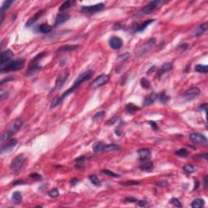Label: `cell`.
I'll list each match as a JSON object with an SVG mask.
<instances>
[{"label": "cell", "mask_w": 208, "mask_h": 208, "mask_svg": "<svg viewBox=\"0 0 208 208\" xmlns=\"http://www.w3.org/2000/svg\"><path fill=\"white\" fill-rule=\"evenodd\" d=\"M93 70H86V71L83 72L82 73H80V75L77 76V78L76 79V80L74 81V83H73V85L72 86L71 88L68 89V90H66V91L63 93L60 97L55 98L54 99L53 102H51L50 108H54V107L57 106L58 105H59V104L63 102V100L64 98H66L68 95H70L71 93H73L76 89L80 86L81 83H83L85 81L89 80V79L93 76Z\"/></svg>", "instance_id": "cell-1"}, {"label": "cell", "mask_w": 208, "mask_h": 208, "mask_svg": "<svg viewBox=\"0 0 208 208\" xmlns=\"http://www.w3.org/2000/svg\"><path fill=\"white\" fill-rule=\"evenodd\" d=\"M23 121L20 118H17V119L14 120L11 124H9L8 128H6V130L2 134V137H1L2 144L9 141L11 139V137H12L13 135H15L20 130Z\"/></svg>", "instance_id": "cell-2"}, {"label": "cell", "mask_w": 208, "mask_h": 208, "mask_svg": "<svg viewBox=\"0 0 208 208\" xmlns=\"http://www.w3.org/2000/svg\"><path fill=\"white\" fill-rule=\"evenodd\" d=\"M25 66V59H17L12 61H9L8 63L2 65L0 68V72L2 73L9 72L17 71L22 69Z\"/></svg>", "instance_id": "cell-3"}, {"label": "cell", "mask_w": 208, "mask_h": 208, "mask_svg": "<svg viewBox=\"0 0 208 208\" xmlns=\"http://www.w3.org/2000/svg\"><path fill=\"white\" fill-rule=\"evenodd\" d=\"M167 3H168V1H164V0H154V1H151L138 12L137 16L149 15V14L152 13L155 10L159 8L160 7H162L163 5Z\"/></svg>", "instance_id": "cell-4"}, {"label": "cell", "mask_w": 208, "mask_h": 208, "mask_svg": "<svg viewBox=\"0 0 208 208\" xmlns=\"http://www.w3.org/2000/svg\"><path fill=\"white\" fill-rule=\"evenodd\" d=\"M45 55H46V52H42L39 55H38L35 58L33 59V60L29 63V70H28V73L29 74H32L34 72L40 70L41 68H42V67L39 65V62H40L41 59L44 57Z\"/></svg>", "instance_id": "cell-5"}, {"label": "cell", "mask_w": 208, "mask_h": 208, "mask_svg": "<svg viewBox=\"0 0 208 208\" xmlns=\"http://www.w3.org/2000/svg\"><path fill=\"white\" fill-rule=\"evenodd\" d=\"M25 157L23 155H18L16 158H15L10 165V168L11 169L15 172V173H18L21 170L23 165L25 164Z\"/></svg>", "instance_id": "cell-6"}, {"label": "cell", "mask_w": 208, "mask_h": 208, "mask_svg": "<svg viewBox=\"0 0 208 208\" xmlns=\"http://www.w3.org/2000/svg\"><path fill=\"white\" fill-rule=\"evenodd\" d=\"M68 73L67 72H63L59 73L57 76V78H56L55 87L51 90V93L58 91V90H59L60 89L62 88L63 86V84L65 83V81L68 79Z\"/></svg>", "instance_id": "cell-7"}, {"label": "cell", "mask_w": 208, "mask_h": 208, "mask_svg": "<svg viewBox=\"0 0 208 208\" xmlns=\"http://www.w3.org/2000/svg\"><path fill=\"white\" fill-rule=\"evenodd\" d=\"M103 9H104V3H100L98 4L91 5V6H82L81 12L86 14H93L101 12Z\"/></svg>", "instance_id": "cell-8"}, {"label": "cell", "mask_w": 208, "mask_h": 208, "mask_svg": "<svg viewBox=\"0 0 208 208\" xmlns=\"http://www.w3.org/2000/svg\"><path fill=\"white\" fill-rule=\"evenodd\" d=\"M190 139L193 143L198 145H206L207 143V137L200 133H192L190 135Z\"/></svg>", "instance_id": "cell-9"}, {"label": "cell", "mask_w": 208, "mask_h": 208, "mask_svg": "<svg viewBox=\"0 0 208 208\" xmlns=\"http://www.w3.org/2000/svg\"><path fill=\"white\" fill-rule=\"evenodd\" d=\"M200 89L198 87H191L187 89L185 93L183 94V98L185 101H191L194 99L200 94Z\"/></svg>", "instance_id": "cell-10"}, {"label": "cell", "mask_w": 208, "mask_h": 208, "mask_svg": "<svg viewBox=\"0 0 208 208\" xmlns=\"http://www.w3.org/2000/svg\"><path fill=\"white\" fill-rule=\"evenodd\" d=\"M110 80V77L109 76L106 75V74H102V75L98 76L95 80H93V83L91 85V87L93 89L98 88V87H101L102 85H106L108 81Z\"/></svg>", "instance_id": "cell-11"}, {"label": "cell", "mask_w": 208, "mask_h": 208, "mask_svg": "<svg viewBox=\"0 0 208 208\" xmlns=\"http://www.w3.org/2000/svg\"><path fill=\"white\" fill-rule=\"evenodd\" d=\"M17 140L16 139H11L6 143L2 144L1 146V153H9L13 150L15 146L17 145Z\"/></svg>", "instance_id": "cell-12"}, {"label": "cell", "mask_w": 208, "mask_h": 208, "mask_svg": "<svg viewBox=\"0 0 208 208\" xmlns=\"http://www.w3.org/2000/svg\"><path fill=\"white\" fill-rule=\"evenodd\" d=\"M78 46H79L78 45H63L55 51V55H61L67 52H71L78 48Z\"/></svg>", "instance_id": "cell-13"}, {"label": "cell", "mask_w": 208, "mask_h": 208, "mask_svg": "<svg viewBox=\"0 0 208 208\" xmlns=\"http://www.w3.org/2000/svg\"><path fill=\"white\" fill-rule=\"evenodd\" d=\"M13 57V52L11 50H6L4 51H2L1 58H0V64L1 66L5 63H8L10 59Z\"/></svg>", "instance_id": "cell-14"}, {"label": "cell", "mask_w": 208, "mask_h": 208, "mask_svg": "<svg viewBox=\"0 0 208 208\" xmlns=\"http://www.w3.org/2000/svg\"><path fill=\"white\" fill-rule=\"evenodd\" d=\"M109 45L114 50H120L123 46V41L119 37H112L109 41Z\"/></svg>", "instance_id": "cell-15"}, {"label": "cell", "mask_w": 208, "mask_h": 208, "mask_svg": "<svg viewBox=\"0 0 208 208\" xmlns=\"http://www.w3.org/2000/svg\"><path fill=\"white\" fill-rule=\"evenodd\" d=\"M43 12H44L43 10H40V11L37 12L33 15V16H32V17H30L29 20H28V21H27L25 26L26 27L32 26L34 23L37 22V21L40 19L41 16L43 15Z\"/></svg>", "instance_id": "cell-16"}, {"label": "cell", "mask_w": 208, "mask_h": 208, "mask_svg": "<svg viewBox=\"0 0 208 208\" xmlns=\"http://www.w3.org/2000/svg\"><path fill=\"white\" fill-rule=\"evenodd\" d=\"M173 65L172 63H165L163 64V66L160 68V69L158 71V76L159 77H161L162 76H164V74L168 73L169 72L171 71L173 69Z\"/></svg>", "instance_id": "cell-17"}, {"label": "cell", "mask_w": 208, "mask_h": 208, "mask_svg": "<svg viewBox=\"0 0 208 208\" xmlns=\"http://www.w3.org/2000/svg\"><path fill=\"white\" fill-rule=\"evenodd\" d=\"M69 18H70V16H69L68 14H66V13L58 14L57 16L55 18V21L54 26L56 27L58 26V25H62L63 23H64L65 21H67L68 20H69Z\"/></svg>", "instance_id": "cell-18"}, {"label": "cell", "mask_w": 208, "mask_h": 208, "mask_svg": "<svg viewBox=\"0 0 208 208\" xmlns=\"http://www.w3.org/2000/svg\"><path fill=\"white\" fill-rule=\"evenodd\" d=\"M137 154L139 156V160L141 161H146L150 159L151 155V151L150 149H140L137 151Z\"/></svg>", "instance_id": "cell-19"}, {"label": "cell", "mask_w": 208, "mask_h": 208, "mask_svg": "<svg viewBox=\"0 0 208 208\" xmlns=\"http://www.w3.org/2000/svg\"><path fill=\"white\" fill-rule=\"evenodd\" d=\"M158 98V94H156L155 93H151V94L147 95L146 98H145V100H144V102H143V105L145 106H150L151 104H153L155 101Z\"/></svg>", "instance_id": "cell-20"}, {"label": "cell", "mask_w": 208, "mask_h": 208, "mask_svg": "<svg viewBox=\"0 0 208 208\" xmlns=\"http://www.w3.org/2000/svg\"><path fill=\"white\" fill-rule=\"evenodd\" d=\"M140 169H142V171H146V172H151L152 169L154 168V164L152 162L149 161H142L141 165L139 166Z\"/></svg>", "instance_id": "cell-21"}, {"label": "cell", "mask_w": 208, "mask_h": 208, "mask_svg": "<svg viewBox=\"0 0 208 208\" xmlns=\"http://www.w3.org/2000/svg\"><path fill=\"white\" fill-rule=\"evenodd\" d=\"M120 149V146L118 145H115V144H104L102 147V151L109 152V151H119Z\"/></svg>", "instance_id": "cell-22"}, {"label": "cell", "mask_w": 208, "mask_h": 208, "mask_svg": "<svg viewBox=\"0 0 208 208\" xmlns=\"http://www.w3.org/2000/svg\"><path fill=\"white\" fill-rule=\"evenodd\" d=\"M12 202L15 204L21 203V202H22L23 200L21 193L19 192V191L14 192L13 194H12Z\"/></svg>", "instance_id": "cell-23"}, {"label": "cell", "mask_w": 208, "mask_h": 208, "mask_svg": "<svg viewBox=\"0 0 208 208\" xmlns=\"http://www.w3.org/2000/svg\"><path fill=\"white\" fill-rule=\"evenodd\" d=\"M207 27H208V24L207 22L204 23L203 25H202L198 26V28L197 29V30H196V32L194 33L195 37H199V36H201L202 34H203L204 33L207 31Z\"/></svg>", "instance_id": "cell-24"}, {"label": "cell", "mask_w": 208, "mask_h": 208, "mask_svg": "<svg viewBox=\"0 0 208 208\" xmlns=\"http://www.w3.org/2000/svg\"><path fill=\"white\" fill-rule=\"evenodd\" d=\"M125 109H126L127 113H128V114H134V113H136L137 111H139L141 108H140L139 106L134 105L133 103H128V105L126 106Z\"/></svg>", "instance_id": "cell-25"}, {"label": "cell", "mask_w": 208, "mask_h": 208, "mask_svg": "<svg viewBox=\"0 0 208 208\" xmlns=\"http://www.w3.org/2000/svg\"><path fill=\"white\" fill-rule=\"evenodd\" d=\"M52 30V26H50L48 24H42L38 27V31L42 33H48Z\"/></svg>", "instance_id": "cell-26"}, {"label": "cell", "mask_w": 208, "mask_h": 208, "mask_svg": "<svg viewBox=\"0 0 208 208\" xmlns=\"http://www.w3.org/2000/svg\"><path fill=\"white\" fill-rule=\"evenodd\" d=\"M154 21H155V20H154V19H151V20H146V21H145V22L143 23V24L140 25L139 26L137 27V29H136V31L137 32L144 31L146 28H147V26H149L151 23H153Z\"/></svg>", "instance_id": "cell-27"}, {"label": "cell", "mask_w": 208, "mask_h": 208, "mask_svg": "<svg viewBox=\"0 0 208 208\" xmlns=\"http://www.w3.org/2000/svg\"><path fill=\"white\" fill-rule=\"evenodd\" d=\"M204 203H205V202H204L203 199H202V198H196V199H194L192 202L191 207L193 208H201L203 207Z\"/></svg>", "instance_id": "cell-28"}, {"label": "cell", "mask_w": 208, "mask_h": 208, "mask_svg": "<svg viewBox=\"0 0 208 208\" xmlns=\"http://www.w3.org/2000/svg\"><path fill=\"white\" fill-rule=\"evenodd\" d=\"M74 3H75L74 1H71V0L66 1V2H64V3L60 6L59 11H60V12H63V11H65V10H68V9L70 8L71 7H72V5L74 4Z\"/></svg>", "instance_id": "cell-29"}, {"label": "cell", "mask_w": 208, "mask_h": 208, "mask_svg": "<svg viewBox=\"0 0 208 208\" xmlns=\"http://www.w3.org/2000/svg\"><path fill=\"white\" fill-rule=\"evenodd\" d=\"M195 71L200 73H207L208 67L207 65H204V64H197L195 66Z\"/></svg>", "instance_id": "cell-30"}, {"label": "cell", "mask_w": 208, "mask_h": 208, "mask_svg": "<svg viewBox=\"0 0 208 208\" xmlns=\"http://www.w3.org/2000/svg\"><path fill=\"white\" fill-rule=\"evenodd\" d=\"M12 1H10V0H7V1H4L3 3L2 4V7H1V10H0V13L2 14H5L4 12L8 10V9L11 7V5L12 4Z\"/></svg>", "instance_id": "cell-31"}, {"label": "cell", "mask_w": 208, "mask_h": 208, "mask_svg": "<svg viewBox=\"0 0 208 208\" xmlns=\"http://www.w3.org/2000/svg\"><path fill=\"white\" fill-rule=\"evenodd\" d=\"M103 143L101 142H95L93 145V151L94 153H99L102 151V147H103Z\"/></svg>", "instance_id": "cell-32"}, {"label": "cell", "mask_w": 208, "mask_h": 208, "mask_svg": "<svg viewBox=\"0 0 208 208\" xmlns=\"http://www.w3.org/2000/svg\"><path fill=\"white\" fill-rule=\"evenodd\" d=\"M158 98H159L160 102H162V103H167V102L170 100V97L168 96V95L165 93V92H163V93H161L160 94H158Z\"/></svg>", "instance_id": "cell-33"}, {"label": "cell", "mask_w": 208, "mask_h": 208, "mask_svg": "<svg viewBox=\"0 0 208 208\" xmlns=\"http://www.w3.org/2000/svg\"><path fill=\"white\" fill-rule=\"evenodd\" d=\"M89 180H90V181L92 182V184H93L94 185H101V181H100V180L98 179V177L97 176H95V175H90L89 177Z\"/></svg>", "instance_id": "cell-34"}, {"label": "cell", "mask_w": 208, "mask_h": 208, "mask_svg": "<svg viewBox=\"0 0 208 208\" xmlns=\"http://www.w3.org/2000/svg\"><path fill=\"white\" fill-rule=\"evenodd\" d=\"M183 170L187 173H194L196 171L194 166H193L192 164H186L184 166Z\"/></svg>", "instance_id": "cell-35"}, {"label": "cell", "mask_w": 208, "mask_h": 208, "mask_svg": "<svg viewBox=\"0 0 208 208\" xmlns=\"http://www.w3.org/2000/svg\"><path fill=\"white\" fill-rule=\"evenodd\" d=\"M105 114H106L105 111H98V112H97V113H96V114H95V115L93 116V120H94V121H97V120H101L102 117L105 115Z\"/></svg>", "instance_id": "cell-36"}, {"label": "cell", "mask_w": 208, "mask_h": 208, "mask_svg": "<svg viewBox=\"0 0 208 208\" xmlns=\"http://www.w3.org/2000/svg\"><path fill=\"white\" fill-rule=\"evenodd\" d=\"M141 85H142V86L144 89H149L151 87L150 81L147 80L146 78H145V77H142V79H141Z\"/></svg>", "instance_id": "cell-37"}, {"label": "cell", "mask_w": 208, "mask_h": 208, "mask_svg": "<svg viewBox=\"0 0 208 208\" xmlns=\"http://www.w3.org/2000/svg\"><path fill=\"white\" fill-rule=\"evenodd\" d=\"M48 195L50 197V198H57L58 196L59 195V190H58L57 189H52L51 190H50L48 192Z\"/></svg>", "instance_id": "cell-38"}, {"label": "cell", "mask_w": 208, "mask_h": 208, "mask_svg": "<svg viewBox=\"0 0 208 208\" xmlns=\"http://www.w3.org/2000/svg\"><path fill=\"white\" fill-rule=\"evenodd\" d=\"M102 173L105 174V175L108 176V177H115V178H116V177H120L119 174H116V173H113V172H111V171H109V170H102Z\"/></svg>", "instance_id": "cell-39"}, {"label": "cell", "mask_w": 208, "mask_h": 208, "mask_svg": "<svg viewBox=\"0 0 208 208\" xmlns=\"http://www.w3.org/2000/svg\"><path fill=\"white\" fill-rule=\"evenodd\" d=\"M88 157L87 156H85V155H82V156H80L79 158H77V159H76L75 160V163L76 164H81L85 163L86 160H88Z\"/></svg>", "instance_id": "cell-40"}, {"label": "cell", "mask_w": 208, "mask_h": 208, "mask_svg": "<svg viewBox=\"0 0 208 208\" xmlns=\"http://www.w3.org/2000/svg\"><path fill=\"white\" fill-rule=\"evenodd\" d=\"M120 184L125 186H131L137 185H140L141 183H140V181H124L123 183H120Z\"/></svg>", "instance_id": "cell-41"}, {"label": "cell", "mask_w": 208, "mask_h": 208, "mask_svg": "<svg viewBox=\"0 0 208 208\" xmlns=\"http://www.w3.org/2000/svg\"><path fill=\"white\" fill-rule=\"evenodd\" d=\"M176 155L180 156V157H186L188 155V152H187L185 149L182 148V149H180V150L176 151Z\"/></svg>", "instance_id": "cell-42"}, {"label": "cell", "mask_w": 208, "mask_h": 208, "mask_svg": "<svg viewBox=\"0 0 208 208\" xmlns=\"http://www.w3.org/2000/svg\"><path fill=\"white\" fill-rule=\"evenodd\" d=\"M171 203L175 206V207H181L182 205L181 203V202H180V200L178 199L177 198H173L172 199H171Z\"/></svg>", "instance_id": "cell-43"}, {"label": "cell", "mask_w": 208, "mask_h": 208, "mask_svg": "<svg viewBox=\"0 0 208 208\" xmlns=\"http://www.w3.org/2000/svg\"><path fill=\"white\" fill-rule=\"evenodd\" d=\"M29 177L32 178V179H33V180H35V181H41V180L42 179V176H41L40 174L36 173L29 174Z\"/></svg>", "instance_id": "cell-44"}, {"label": "cell", "mask_w": 208, "mask_h": 208, "mask_svg": "<svg viewBox=\"0 0 208 208\" xmlns=\"http://www.w3.org/2000/svg\"><path fill=\"white\" fill-rule=\"evenodd\" d=\"M0 93H1V101H3L4 99H6L8 97V93L3 89H1Z\"/></svg>", "instance_id": "cell-45"}, {"label": "cell", "mask_w": 208, "mask_h": 208, "mask_svg": "<svg viewBox=\"0 0 208 208\" xmlns=\"http://www.w3.org/2000/svg\"><path fill=\"white\" fill-rule=\"evenodd\" d=\"M199 111H207V103H203V104H202V105H200L198 106V108Z\"/></svg>", "instance_id": "cell-46"}, {"label": "cell", "mask_w": 208, "mask_h": 208, "mask_svg": "<svg viewBox=\"0 0 208 208\" xmlns=\"http://www.w3.org/2000/svg\"><path fill=\"white\" fill-rule=\"evenodd\" d=\"M118 120V117H113V118H111V120H109L107 122H106V124L107 125H112V124H114L115 123V121H117Z\"/></svg>", "instance_id": "cell-47"}, {"label": "cell", "mask_w": 208, "mask_h": 208, "mask_svg": "<svg viewBox=\"0 0 208 208\" xmlns=\"http://www.w3.org/2000/svg\"><path fill=\"white\" fill-rule=\"evenodd\" d=\"M125 201H126L127 203H137L138 200L136 199V198H133V197H127V198H125Z\"/></svg>", "instance_id": "cell-48"}, {"label": "cell", "mask_w": 208, "mask_h": 208, "mask_svg": "<svg viewBox=\"0 0 208 208\" xmlns=\"http://www.w3.org/2000/svg\"><path fill=\"white\" fill-rule=\"evenodd\" d=\"M148 123L149 124L151 125L152 128L154 129V130H157V129H159V127H158V124L155 123V121H148Z\"/></svg>", "instance_id": "cell-49"}, {"label": "cell", "mask_w": 208, "mask_h": 208, "mask_svg": "<svg viewBox=\"0 0 208 208\" xmlns=\"http://www.w3.org/2000/svg\"><path fill=\"white\" fill-rule=\"evenodd\" d=\"M137 204H138L140 207H146V204H147V202L145 201V200H138V201H137Z\"/></svg>", "instance_id": "cell-50"}, {"label": "cell", "mask_w": 208, "mask_h": 208, "mask_svg": "<svg viewBox=\"0 0 208 208\" xmlns=\"http://www.w3.org/2000/svg\"><path fill=\"white\" fill-rule=\"evenodd\" d=\"M158 186H160V187H165V186L167 185V182L166 181H159L157 182V184H156Z\"/></svg>", "instance_id": "cell-51"}, {"label": "cell", "mask_w": 208, "mask_h": 208, "mask_svg": "<svg viewBox=\"0 0 208 208\" xmlns=\"http://www.w3.org/2000/svg\"><path fill=\"white\" fill-rule=\"evenodd\" d=\"M79 182V180L78 179H72V180H71V181H70V184L71 185H75L76 184H77Z\"/></svg>", "instance_id": "cell-52"}, {"label": "cell", "mask_w": 208, "mask_h": 208, "mask_svg": "<svg viewBox=\"0 0 208 208\" xmlns=\"http://www.w3.org/2000/svg\"><path fill=\"white\" fill-rule=\"evenodd\" d=\"M23 184H25V182L23 181H14L13 183H12L13 185H23Z\"/></svg>", "instance_id": "cell-53"}, {"label": "cell", "mask_w": 208, "mask_h": 208, "mask_svg": "<svg viewBox=\"0 0 208 208\" xmlns=\"http://www.w3.org/2000/svg\"><path fill=\"white\" fill-rule=\"evenodd\" d=\"M207 154H204V155H197L196 158H203L205 160H207Z\"/></svg>", "instance_id": "cell-54"}, {"label": "cell", "mask_w": 208, "mask_h": 208, "mask_svg": "<svg viewBox=\"0 0 208 208\" xmlns=\"http://www.w3.org/2000/svg\"><path fill=\"white\" fill-rule=\"evenodd\" d=\"M155 67L153 66L152 68H150V69L148 70V72H147V74H151V73H152V72H153L152 71H153V70H155Z\"/></svg>", "instance_id": "cell-55"}, {"label": "cell", "mask_w": 208, "mask_h": 208, "mask_svg": "<svg viewBox=\"0 0 208 208\" xmlns=\"http://www.w3.org/2000/svg\"><path fill=\"white\" fill-rule=\"evenodd\" d=\"M198 185H199V182L196 181V185L194 186V190H197V189L198 188Z\"/></svg>", "instance_id": "cell-56"}]
</instances>
